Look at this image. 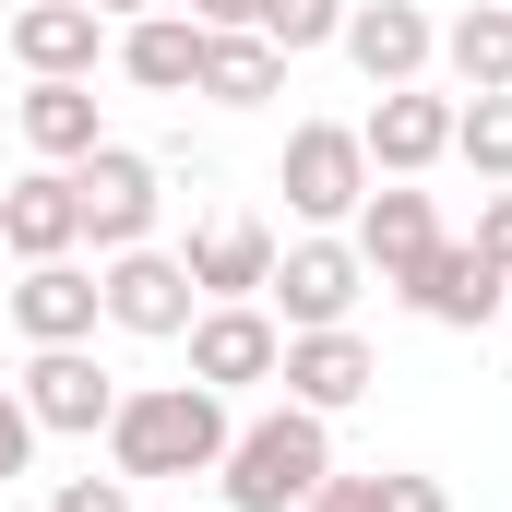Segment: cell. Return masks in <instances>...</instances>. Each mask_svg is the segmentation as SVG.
Here are the masks:
<instances>
[{
    "label": "cell",
    "instance_id": "d4e9b609",
    "mask_svg": "<svg viewBox=\"0 0 512 512\" xmlns=\"http://www.w3.org/2000/svg\"><path fill=\"white\" fill-rule=\"evenodd\" d=\"M298 512H382V477H346V465H334V477H322Z\"/></svg>",
    "mask_w": 512,
    "mask_h": 512
},
{
    "label": "cell",
    "instance_id": "9c48e42d",
    "mask_svg": "<svg viewBox=\"0 0 512 512\" xmlns=\"http://www.w3.org/2000/svg\"><path fill=\"white\" fill-rule=\"evenodd\" d=\"M358 143H370V179H429L453 155V96L441 84H382V108L358 120Z\"/></svg>",
    "mask_w": 512,
    "mask_h": 512
},
{
    "label": "cell",
    "instance_id": "cb8c5ba5",
    "mask_svg": "<svg viewBox=\"0 0 512 512\" xmlns=\"http://www.w3.org/2000/svg\"><path fill=\"white\" fill-rule=\"evenodd\" d=\"M24 465H36V417H24V393L0 382V489H12Z\"/></svg>",
    "mask_w": 512,
    "mask_h": 512
},
{
    "label": "cell",
    "instance_id": "44dd1931",
    "mask_svg": "<svg viewBox=\"0 0 512 512\" xmlns=\"http://www.w3.org/2000/svg\"><path fill=\"white\" fill-rule=\"evenodd\" d=\"M191 96H215V108H262V96H286V48L274 36H203V84Z\"/></svg>",
    "mask_w": 512,
    "mask_h": 512
},
{
    "label": "cell",
    "instance_id": "4fadbf2b",
    "mask_svg": "<svg viewBox=\"0 0 512 512\" xmlns=\"http://www.w3.org/2000/svg\"><path fill=\"white\" fill-rule=\"evenodd\" d=\"M370 84H429V60H441V24L417 12V0H346V36H334Z\"/></svg>",
    "mask_w": 512,
    "mask_h": 512
},
{
    "label": "cell",
    "instance_id": "5bb4252c",
    "mask_svg": "<svg viewBox=\"0 0 512 512\" xmlns=\"http://www.w3.org/2000/svg\"><path fill=\"white\" fill-rule=\"evenodd\" d=\"M274 382H286V405H310V417H346L358 393L382 382V358H370V346H358L346 322H322V334H286Z\"/></svg>",
    "mask_w": 512,
    "mask_h": 512
},
{
    "label": "cell",
    "instance_id": "603a6c76",
    "mask_svg": "<svg viewBox=\"0 0 512 512\" xmlns=\"http://www.w3.org/2000/svg\"><path fill=\"white\" fill-rule=\"evenodd\" d=\"M251 36H274L286 60H298V48H334V36H346V0H262Z\"/></svg>",
    "mask_w": 512,
    "mask_h": 512
},
{
    "label": "cell",
    "instance_id": "7a4b0ae2",
    "mask_svg": "<svg viewBox=\"0 0 512 512\" xmlns=\"http://www.w3.org/2000/svg\"><path fill=\"white\" fill-rule=\"evenodd\" d=\"M322 477H334V429H322L310 405H274V417H251V429L227 441L215 501H227V512H298Z\"/></svg>",
    "mask_w": 512,
    "mask_h": 512
},
{
    "label": "cell",
    "instance_id": "484cf974",
    "mask_svg": "<svg viewBox=\"0 0 512 512\" xmlns=\"http://www.w3.org/2000/svg\"><path fill=\"white\" fill-rule=\"evenodd\" d=\"M48 512H131V477H60Z\"/></svg>",
    "mask_w": 512,
    "mask_h": 512
},
{
    "label": "cell",
    "instance_id": "3957f363",
    "mask_svg": "<svg viewBox=\"0 0 512 512\" xmlns=\"http://www.w3.org/2000/svg\"><path fill=\"white\" fill-rule=\"evenodd\" d=\"M274 191H286V215H310V227H346L358 203H370V143L346 120H298L286 131V167H274Z\"/></svg>",
    "mask_w": 512,
    "mask_h": 512
},
{
    "label": "cell",
    "instance_id": "8fae6325",
    "mask_svg": "<svg viewBox=\"0 0 512 512\" xmlns=\"http://www.w3.org/2000/svg\"><path fill=\"white\" fill-rule=\"evenodd\" d=\"M12 393H24V417H36V429H72V441L120 417V382L96 370V346H36Z\"/></svg>",
    "mask_w": 512,
    "mask_h": 512
},
{
    "label": "cell",
    "instance_id": "e0dca14e",
    "mask_svg": "<svg viewBox=\"0 0 512 512\" xmlns=\"http://www.w3.org/2000/svg\"><path fill=\"white\" fill-rule=\"evenodd\" d=\"M346 227H358V262H370V274H405V262L429 251V239H441V203H429V191H417V179H382V191H370V203H358V215H346Z\"/></svg>",
    "mask_w": 512,
    "mask_h": 512
},
{
    "label": "cell",
    "instance_id": "8992f818",
    "mask_svg": "<svg viewBox=\"0 0 512 512\" xmlns=\"http://www.w3.org/2000/svg\"><path fill=\"white\" fill-rule=\"evenodd\" d=\"M274 310H286V334H322V322H346L358 298H370V262H358V239H298V251H274V286H262Z\"/></svg>",
    "mask_w": 512,
    "mask_h": 512
},
{
    "label": "cell",
    "instance_id": "52a82bcc",
    "mask_svg": "<svg viewBox=\"0 0 512 512\" xmlns=\"http://www.w3.org/2000/svg\"><path fill=\"white\" fill-rule=\"evenodd\" d=\"M72 179H84V239H96V251H143V239H155V203H167V167H155V155L96 143Z\"/></svg>",
    "mask_w": 512,
    "mask_h": 512
},
{
    "label": "cell",
    "instance_id": "ffe728a7",
    "mask_svg": "<svg viewBox=\"0 0 512 512\" xmlns=\"http://www.w3.org/2000/svg\"><path fill=\"white\" fill-rule=\"evenodd\" d=\"M441 60H453L465 96H512V0H465L441 24Z\"/></svg>",
    "mask_w": 512,
    "mask_h": 512
},
{
    "label": "cell",
    "instance_id": "6da1fadb",
    "mask_svg": "<svg viewBox=\"0 0 512 512\" xmlns=\"http://www.w3.org/2000/svg\"><path fill=\"white\" fill-rule=\"evenodd\" d=\"M227 441H239L227 429V393H203V382H143L108 417V465L120 477H215Z\"/></svg>",
    "mask_w": 512,
    "mask_h": 512
},
{
    "label": "cell",
    "instance_id": "83f0119b",
    "mask_svg": "<svg viewBox=\"0 0 512 512\" xmlns=\"http://www.w3.org/2000/svg\"><path fill=\"white\" fill-rule=\"evenodd\" d=\"M382 512H453L441 477H382Z\"/></svg>",
    "mask_w": 512,
    "mask_h": 512
},
{
    "label": "cell",
    "instance_id": "4dcf8cb0",
    "mask_svg": "<svg viewBox=\"0 0 512 512\" xmlns=\"http://www.w3.org/2000/svg\"><path fill=\"white\" fill-rule=\"evenodd\" d=\"M501 322H512V298H501Z\"/></svg>",
    "mask_w": 512,
    "mask_h": 512
},
{
    "label": "cell",
    "instance_id": "7402d4cb",
    "mask_svg": "<svg viewBox=\"0 0 512 512\" xmlns=\"http://www.w3.org/2000/svg\"><path fill=\"white\" fill-rule=\"evenodd\" d=\"M453 155L477 179H512V96H453Z\"/></svg>",
    "mask_w": 512,
    "mask_h": 512
},
{
    "label": "cell",
    "instance_id": "2e32d148",
    "mask_svg": "<svg viewBox=\"0 0 512 512\" xmlns=\"http://www.w3.org/2000/svg\"><path fill=\"white\" fill-rule=\"evenodd\" d=\"M179 262H191L203 298H262V286H274V227H262V215H203Z\"/></svg>",
    "mask_w": 512,
    "mask_h": 512
},
{
    "label": "cell",
    "instance_id": "1f68e13d",
    "mask_svg": "<svg viewBox=\"0 0 512 512\" xmlns=\"http://www.w3.org/2000/svg\"><path fill=\"white\" fill-rule=\"evenodd\" d=\"M0 108H12V96H0Z\"/></svg>",
    "mask_w": 512,
    "mask_h": 512
},
{
    "label": "cell",
    "instance_id": "ac0fdd59",
    "mask_svg": "<svg viewBox=\"0 0 512 512\" xmlns=\"http://www.w3.org/2000/svg\"><path fill=\"white\" fill-rule=\"evenodd\" d=\"M120 72L143 84V96H191L203 84V24L167 0V12H143V24H120Z\"/></svg>",
    "mask_w": 512,
    "mask_h": 512
},
{
    "label": "cell",
    "instance_id": "30bf717a",
    "mask_svg": "<svg viewBox=\"0 0 512 512\" xmlns=\"http://www.w3.org/2000/svg\"><path fill=\"white\" fill-rule=\"evenodd\" d=\"M96 48H108V12L96 0H12L24 84H96Z\"/></svg>",
    "mask_w": 512,
    "mask_h": 512
},
{
    "label": "cell",
    "instance_id": "9a60e30c",
    "mask_svg": "<svg viewBox=\"0 0 512 512\" xmlns=\"http://www.w3.org/2000/svg\"><path fill=\"white\" fill-rule=\"evenodd\" d=\"M96 322H108V298H96V274L72 251L24 262V286H12V334H24V346H96Z\"/></svg>",
    "mask_w": 512,
    "mask_h": 512
},
{
    "label": "cell",
    "instance_id": "ba28073f",
    "mask_svg": "<svg viewBox=\"0 0 512 512\" xmlns=\"http://www.w3.org/2000/svg\"><path fill=\"white\" fill-rule=\"evenodd\" d=\"M274 358H286V322H274L262 298H203V310H191V382L203 393L274 382Z\"/></svg>",
    "mask_w": 512,
    "mask_h": 512
},
{
    "label": "cell",
    "instance_id": "f546056e",
    "mask_svg": "<svg viewBox=\"0 0 512 512\" xmlns=\"http://www.w3.org/2000/svg\"><path fill=\"white\" fill-rule=\"evenodd\" d=\"M96 12H108V24H143V12H167V0H96Z\"/></svg>",
    "mask_w": 512,
    "mask_h": 512
},
{
    "label": "cell",
    "instance_id": "f1b7e54d",
    "mask_svg": "<svg viewBox=\"0 0 512 512\" xmlns=\"http://www.w3.org/2000/svg\"><path fill=\"white\" fill-rule=\"evenodd\" d=\"M191 24L203 36H239V24H262V0H191Z\"/></svg>",
    "mask_w": 512,
    "mask_h": 512
},
{
    "label": "cell",
    "instance_id": "277c9868",
    "mask_svg": "<svg viewBox=\"0 0 512 512\" xmlns=\"http://www.w3.org/2000/svg\"><path fill=\"white\" fill-rule=\"evenodd\" d=\"M393 298L417 310V322H441V334H477V322H501V298H512V274L477 239H429V251L393 274Z\"/></svg>",
    "mask_w": 512,
    "mask_h": 512
},
{
    "label": "cell",
    "instance_id": "5b68a950",
    "mask_svg": "<svg viewBox=\"0 0 512 512\" xmlns=\"http://www.w3.org/2000/svg\"><path fill=\"white\" fill-rule=\"evenodd\" d=\"M96 298H108V322H120V334H143V346H179V334H191V310H203L191 262L155 251V239H143V251H108Z\"/></svg>",
    "mask_w": 512,
    "mask_h": 512
},
{
    "label": "cell",
    "instance_id": "d6986e66",
    "mask_svg": "<svg viewBox=\"0 0 512 512\" xmlns=\"http://www.w3.org/2000/svg\"><path fill=\"white\" fill-rule=\"evenodd\" d=\"M12 120H24V143H36V167H84V155L108 143V131H96V84H24Z\"/></svg>",
    "mask_w": 512,
    "mask_h": 512
},
{
    "label": "cell",
    "instance_id": "7c38bea8",
    "mask_svg": "<svg viewBox=\"0 0 512 512\" xmlns=\"http://www.w3.org/2000/svg\"><path fill=\"white\" fill-rule=\"evenodd\" d=\"M0 251H12V262L84 251V179H72V167H24V179L0 191Z\"/></svg>",
    "mask_w": 512,
    "mask_h": 512
},
{
    "label": "cell",
    "instance_id": "4316f807",
    "mask_svg": "<svg viewBox=\"0 0 512 512\" xmlns=\"http://www.w3.org/2000/svg\"><path fill=\"white\" fill-rule=\"evenodd\" d=\"M477 251L512 274V179H489V203H477Z\"/></svg>",
    "mask_w": 512,
    "mask_h": 512
}]
</instances>
